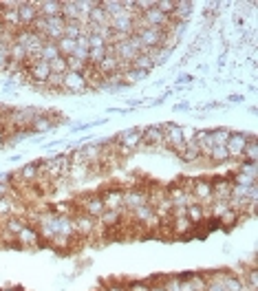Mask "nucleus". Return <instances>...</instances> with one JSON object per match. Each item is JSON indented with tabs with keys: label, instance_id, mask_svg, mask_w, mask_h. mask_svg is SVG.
<instances>
[{
	"label": "nucleus",
	"instance_id": "obj_14",
	"mask_svg": "<svg viewBox=\"0 0 258 291\" xmlns=\"http://www.w3.org/2000/svg\"><path fill=\"white\" fill-rule=\"evenodd\" d=\"M247 280V284H249V289H256V282H258V276H256V269H251V271H247V273H243V282Z\"/></svg>",
	"mask_w": 258,
	"mask_h": 291
},
{
	"label": "nucleus",
	"instance_id": "obj_13",
	"mask_svg": "<svg viewBox=\"0 0 258 291\" xmlns=\"http://www.w3.org/2000/svg\"><path fill=\"white\" fill-rule=\"evenodd\" d=\"M212 137V145H225L227 139H229V130H223V128H218V130L210 132Z\"/></svg>",
	"mask_w": 258,
	"mask_h": 291
},
{
	"label": "nucleus",
	"instance_id": "obj_12",
	"mask_svg": "<svg viewBox=\"0 0 258 291\" xmlns=\"http://www.w3.org/2000/svg\"><path fill=\"white\" fill-rule=\"evenodd\" d=\"M49 71H51V75H64L66 71V60L64 58H55V60H51L49 62Z\"/></svg>",
	"mask_w": 258,
	"mask_h": 291
},
{
	"label": "nucleus",
	"instance_id": "obj_9",
	"mask_svg": "<svg viewBox=\"0 0 258 291\" xmlns=\"http://www.w3.org/2000/svg\"><path fill=\"white\" fill-rule=\"evenodd\" d=\"M131 69L135 71H139V73H148L150 69H153V62H150V58L148 55H144V53H139L137 58L131 62Z\"/></svg>",
	"mask_w": 258,
	"mask_h": 291
},
{
	"label": "nucleus",
	"instance_id": "obj_7",
	"mask_svg": "<svg viewBox=\"0 0 258 291\" xmlns=\"http://www.w3.org/2000/svg\"><path fill=\"white\" fill-rule=\"evenodd\" d=\"M18 175L25 183H33V181H38V177H40V170H38V164H27Z\"/></svg>",
	"mask_w": 258,
	"mask_h": 291
},
{
	"label": "nucleus",
	"instance_id": "obj_11",
	"mask_svg": "<svg viewBox=\"0 0 258 291\" xmlns=\"http://www.w3.org/2000/svg\"><path fill=\"white\" fill-rule=\"evenodd\" d=\"M55 58H60L58 47H55L53 42H44V47H42V62H51V60H55Z\"/></svg>",
	"mask_w": 258,
	"mask_h": 291
},
{
	"label": "nucleus",
	"instance_id": "obj_2",
	"mask_svg": "<svg viewBox=\"0 0 258 291\" xmlns=\"http://www.w3.org/2000/svg\"><path fill=\"white\" fill-rule=\"evenodd\" d=\"M62 91H69V93H82V91H86V80H84L82 73L66 71L64 75H62Z\"/></svg>",
	"mask_w": 258,
	"mask_h": 291
},
{
	"label": "nucleus",
	"instance_id": "obj_5",
	"mask_svg": "<svg viewBox=\"0 0 258 291\" xmlns=\"http://www.w3.org/2000/svg\"><path fill=\"white\" fill-rule=\"evenodd\" d=\"M142 137H144V130L142 128H135V130H126V132H121L119 137H117V141H119V145H124V148L128 150H135V148H139V143H142Z\"/></svg>",
	"mask_w": 258,
	"mask_h": 291
},
{
	"label": "nucleus",
	"instance_id": "obj_4",
	"mask_svg": "<svg viewBox=\"0 0 258 291\" xmlns=\"http://www.w3.org/2000/svg\"><path fill=\"white\" fill-rule=\"evenodd\" d=\"M139 145H142V148H157V145H164V132H161V126L144 130V137H142V143Z\"/></svg>",
	"mask_w": 258,
	"mask_h": 291
},
{
	"label": "nucleus",
	"instance_id": "obj_8",
	"mask_svg": "<svg viewBox=\"0 0 258 291\" xmlns=\"http://www.w3.org/2000/svg\"><path fill=\"white\" fill-rule=\"evenodd\" d=\"M207 159H210L212 164H225V161H229L225 145H214V148L210 150V155H207Z\"/></svg>",
	"mask_w": 258,
	"mask_h": 291
},
{
	"label": "nucleus",
	"instance_id": "obj_6",
	"mask_svg": "<svg viewBox=\"0 0 258 291\" xmlns=\"http://www.w3.org/2000/svg\"><path fill=\"white\" fill-rule=\"evenodd\" d=\"M55 47H58V53L60 58H71L73 51H75V40H71V38H60L58 42H55Z\"/></svg>",
	"mask_w": 258,
	"mask_h": 291
},
{
	"label": "nucleus",
	"instance_id": "obj_1",
	"mask_svg": "<svg viewBox=\"0 0 258 291\" xmlns=\"http://www.w3.org/2000/svg\"><path fill=\"white\" fill-rule=\"evenodd\" d=\"M247 137L249 135H245V132H229V139L225 143V150H227L229 159H240L245 143H247Z\"/></svg>",
	"mask_w": 258,
	"mask_h": 291
},
{
	"label": "nucleus",
	"instance_id": "obj_3",
	"mask_svg": "<svg viewBox=\"0 0 258 291\" xmlns=\"http://www.w3.org/2000/svg\"><path fill=\"white\" fill-rule=\"evenodd\" d=\"M18 16H20V27H29L40 18V11H38V3H20L18 7Z\"/></svg>",
	"mask_w": 258,
	"mask_h": 291
},
{
	"label": "nucleus",
	"instance_id": "obj_15",
	"mask_svg": "<svg viewBox=\"0 0 258 291\" xmlns=\"http://www.w3.org/2000/svg\"><path fill=\"white\" fill-rule=\"evenodd\" d=\"M150 291H166V287H150Z\"/></svg>",
	"mask_w": 258,
	"mask_h": 291
},
{
	"label": "nucleus",
	"instance_id": "obj_10",
	"mask_svg": "<svg viewBox=\"0 0 258 291\" xmlns=\"http://www.w3.org/2000/svg\"><path fill=\"white\" fill-rule=\"evenodd\" d=\"M203 218H205V212H203V208H201L199 203H190L188 205V221L192 223V225L201 223Z\"/></svg>",
	"mask_w": 258,
	"mask_h": 291
}]
</instances>
